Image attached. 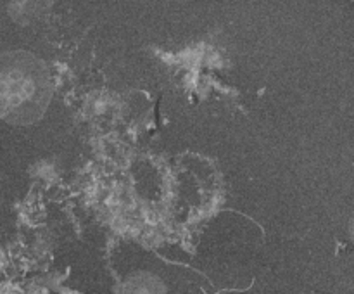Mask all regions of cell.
Instances as JSON below:
<instances>
[{
  "instance_id": "obj_1",
  "label": "cell",
  "mask_w": 354,
  "mask_h": 294,
  "mask_svg": "<svg viewBox=\"0 0 354 294\" xmlns=\"http://www.w3.org/2000/svg\"><path fill=\"white\" fill-rule=\"evenodd\" d=\"M47 93L40 61L21 52L0 55V120L24 123L40 116Z\"/></svg>"
}]
</instances>
